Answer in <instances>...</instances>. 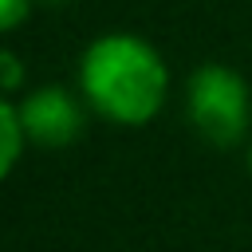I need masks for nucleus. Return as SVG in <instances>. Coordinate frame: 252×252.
I'll return each instance as SVG.
<instances>
[{
	"label": "nucleus",
	"mask_w": 252,
	"mask_h": 252,
	"mask_svg": "<svg viewBox=\"0 0 252 252\" xmlns=\"http://www.w3.org/2000/svg\"><path fill=\"white\" fill-rule=\"evenodd\" d=\"M79 83L87 102L122 126H142L150 122L169 91V71L158 55V47H150L138 35L114 32V35H98L79 63Z\"/></svg>",
	"instance_id": "obj_1"
},
{
	"label": "nucleus",
	"mask_w": 252,
	"mask_h": 252,
	"mask_svg": "<svg viewBox=\"0 0 252 252\" xmlns=\"http://www.w3.org/2000/svg\"><path fill=\"white\" fill-rule=\"evenodd\" d=\"M189 118L213 146H232L248 130V87L232 67H201L189 83Z\"/></svg>",
	"instance_id": "obj_2"
},
{
	"label": "nucleus",
	"mask_w": 252,
	"mask_h": 252,
	"mask_svg": "<svg viewBox=\"0 0 252 252\" xmlns=\"http://www.w3.org/2000/svg\"><path fill=\"white\" fill-rule=\"evenodd\" d=\"M20 122L28 130V142L71 146L83 130V106L63 87H39L20 102Z\"/></svg>",
	"instance_id": "obj_3"
},
{
	"label": "nucleus",
	"mask_w": 252,
	"mask_h": 252,
	"mask_svg": "<svg viewBox=\"0 0 252 252\" xmlns=\"http://www.w3.org/2000/svg\"><path fill=\"white\" fill-rule=\"evenodd\" d=\"M24 142H28V130L20 122V106L16 102H0V169L4 173L16 165Z\"/></svg>",
	"instance_id": "obj_4"
},
{
	"label": "nucleus",
	"mask_w": 252,
	"mask_h": 252,
	"mask_svg": "<svg viewBox=\"0 0 252 252\" xmlns=\"http://www.w3.org/2000/svg\"><path fill=\"white\" fill-rule=\"evenodd\" d=\"M28 8H32V0H0V28L12 32V28L28 16Z\"/></svg>",
	"instance_id": "obj_5"
},
{
	"label": "nucleus",
	"mask_w": 252,
	"mask_h": 252,
	"mask_svg": "<svg viewBox=\"0 0 252 252\" xmlns=\"http://www.w3.org/2000/svg\"><path fill=\"white\" fill-rule=\"evenodd\" d=\"M0 67H4V91H16L20 87V63H16V55L4 51L0 55Z\"/></svg>",
	"instance_id": "obj_6"
},
{
	"label": "nucleus",
	"mask_w": 252,
	"mask_h": 252,
	"mask_svg": "<svg viewBox=\"0 0 252 252\" xmlns=\"http://www.w3.org/2000/svg\"><path fill=\"white\" fill-rule=\"evenodd\" d=\"M248 161H252V154H248Z\"/></svg>",
	"instance_id": "obj_7"
}]
</instances>
